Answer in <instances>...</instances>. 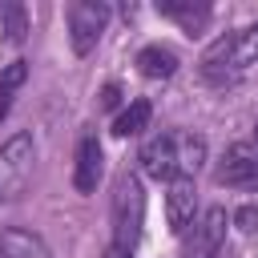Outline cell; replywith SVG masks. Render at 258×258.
<instances>
[{"label": "cell", "instance_id": "1", "mask_svg": "<svg viewBox=\"0 0 258 258\" xmlns=\"http://www.w3.org/2000/svg\"><path fill=\"white\" fill-rule=\"evenodd\" d=\"M141 173L153 181H177V177H198L202 161H206V137L189 133V129H165L157 137H149L141 145Z\"/></svg>", "mask_w": 258, "mask_h": 258}, {"label": "cell", "instance_id": "2", "mask_svg": "<svg viewBox=\"0 0 258 258\" xmlns=\"http://www.w3.org/2000/svg\"><path fill=\"white\" fill-rule=\"evenodd\" d=\"M254 64H258V24L254 28H242V32L218 36L206 48V56H202V77L222 89V85L242 81Z\"/></svg>", "mask_w": 258, "mask_h": 258}, {"label": "cell", "instance_id": "3", "mask_svg": "<svg viewBox=\"0 0 258 258\" xmlns=\"http://www.w3.org/2000/svg\"><path fill=\"white\" fill-rule=\"evenodd\" d=\"M145 226V189L137 173H121L113 185V246L133 254Z\"/></svg>", "mask_w": 258, "mask_h": 258}, {"label": "cell", "instance_id": "4", "mask_svg": "<svg viewBox=\"0 0 258 258\" xmlns=\"http://www.w3.org/2000/svg\"><path fill=\"white\" fill-rule=\"evenodd\" d=\"M32 165H36V145L28 133H12L0 145V202H16L28 181H32Z\"/></svg>", "mask_w": 258, "mask_h": 258}, {"label": "cell", "instance_id": "5", "mask_svg": "<svg viewBox=\"0 0 258 258\" xmlns=\"http://www.w3.org/2000/svg\"><path fill=\"white\" fill-rule=\"evenodd\" d=\"M214 181L230 185V189H258V125H254L250 137L234 141L222 153V161L214 169Z\"/></svg>", "mask_w": 258, "mask_h": 258}, {"label": "cell", "instance_id": "6", "mask_svg": "<svg viewBox=\"0 0 258 258\" xmlns=\"http://www.w3.org/2000/svg\"><path fill=\"white\" fill-rule=\"evenodd\" d=\"M109 16H113V8L105 0H73L69 4V44L77 56H89L97 48Z\"/></svg>", "mask_w": 258, "mask_h": 258}, {"label": "cell", "instance_id": "7", "mask_svg": "<svg viewBox=\"0 0 258 258\" xmlns=\"http://www.w3.org/2000/svg\"><path fill=\"white\" fill-rule=\"evenodd\" d=\"M226 210L222 206H210L206 214L194 218V226L181 234V258H218L222 242H226Z\"/></svg>", "mask_w": 258, "mask_h": 258}, {"label": "cell", "instance_id": "8", "mask_svg": "<svg viewBox=\"0 0 258 258\" xmlns=\"http://www.w3.org/2000/svg\"><path fill=\"white\" fill-rule=\"evenodd\" d=\"M101 173H105L101 141H97V133H81L77 153H73V185H77V194H93L97 181H101Z\"/></svg>", "mask_w": 258, "mask_h": 258}, {"label": "cell", "instance_id": "9", "mask_svg": "<svg viewBox=\"0 0 258 258\" xmlns=\"http://www.w3.org/2000/svg\"><path fill=\"white\" fill-rule=\"evenodd\" d=\"M165 218H169V230L173 234H185L198 218V189L189 177H177L169 181V194H165Z\"/></svg>", "mask_w": 258, "mask_h": 258}, {"label": "cell", "instance_id": "10", "mask_svg": "<svg viewBox=\"0 0 258 258\" xmlns=\"http://www.w3.org/2000/svg\"><path fill=\"white\" fill-rule=\"evenodd\" d=\"M157 16L177 20L189 36H202V28L210 24L214 8H210V4H194V0H157Z\"/></svg>", "mask_w": 258, "mask_h": 258}, {"label": "cell", "instance_id": "11", "mask_svg": "<svg viewBox=\"0 0 258 258\" xmlns=\"http://www.w3.org/2000/svg\"><path fill=\"white\" fill-rule=\"evenodd\" d=\"M137 69H141V77H149V81H165V77L177 73V52H173L169 44H145V48L137 52Z\"/></svg>", "mask_w": 258, "mask_h": 258}, {"label": "cell", "instance_id": "12", "mask_svg": "<svg viewBox=\"0 0 258 258\" xmlns=\"http://www.w3.org/2000/svg\"><path fill=\"white\" fill-rule=\"evenodd\" d=\"M0 258H52L48 246L28 230H4L0 234Z\"/></svg>", "mask_w": 258, "mask_h": 258}, {"label": "cell", "instance_id": "13", "mask_svg": "<svg viewBox=\"0 0 258 258\" xmlns=\"http://www.w3.org/2000/svg\"><path fill=\"white\" fill-rule=\"evenodd\" d=\"M149 117H153V105H149L145 97H137V101H129V105L117 113L113 133H117V137H137V133L149 125Z\"/></svg>", "mask_w": 258, "mask_h": 258}, {"label": "cell", "instance_id": "14", "mask_svg": "<svg viewBox=\"0 0 258 258\" xmlns=\"http://www.w3.org/2000/svg\"><path fill=\"white\" fill-rule=\"evenodd\" d=\"M28 81V64L24 60H12L4 73H0V121L8 117V109H12V97L20 93V85Z\"/></svg>", "mask_w": 258, "mask_h": 258}, {"label": "cell", "instance_id": "15", "mask_svg": "<svg viewBox=\"0 0 258 258\" xmlns=\"http://www.w3.org/2000/svg\"><path fill=\"white\" fill-rule=\"evenodd\" d=\"M0 24H4V32H8V40H12V44H20V40H24L28 20H24V8H20V4L0 0Z\"/></svg>", "mask_w": 258, "mask_h": 258}, {"label": "cell", "instance_id": "16", "mask_svg": "<svg viewBox=\"0 0 258 258\" xmlns=\"http://www.w3.org/2000/svg\"><path fill=\"white\" fill-rule=\"evenodd\" d=\"M234 226H238L242 234H250V230H258V206H242V210L234 214Z\"/></svg>", "mask_w": 258, "mask_h": 258}, {"label": "cell", "instance_id": "17", "mask_svg": "<svg viewBox=\"0 0 258 258\" xmlns=\"http://www.w3.org/2000/svg\"><path fill=\"white\" fill-rule=\"evenodd\" d=\"M101 258H129V254H125V250H117V246H109V250H105Z\"/></svg>", "mask_w": 258, "mask_h": 258}]
</instances>
